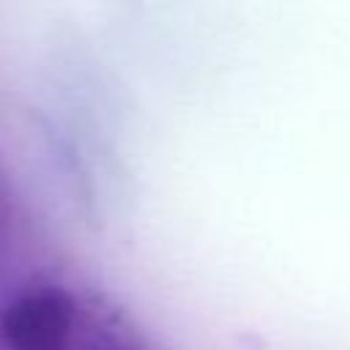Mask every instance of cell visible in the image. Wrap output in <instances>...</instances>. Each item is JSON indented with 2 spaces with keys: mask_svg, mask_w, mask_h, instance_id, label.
<instances>
[{
  "mask_svg": "<svg viewBox=\"0 0 350 350\" xmlns=\"http://www.w3.org/2000/svg\"><path fill=\"white\" fill-rule=\"evenodd\" d=\"M79 325V298L60 282L25 284L0 306L3 350H74Z\"/></svg>",
  "mask_w": 350,
  "mask_h": 350,
  "instance_id": "1",
  "label": "cell"
},
{
  "mask_svg": "<svg viewBox=\"0 0 350 350\" xmlns=\"http://www.w3.org/2000/svg\"><path fill=\"white\" fill-rule=\"evenodd\" d=\"M96 350H134V347H126V345H104V347H96Z\"/></svg>",
  "mask_w": 350,
  "mask_h": 350,
  "instance_id": "2",
  "label": "cell"
}]
</instances>
